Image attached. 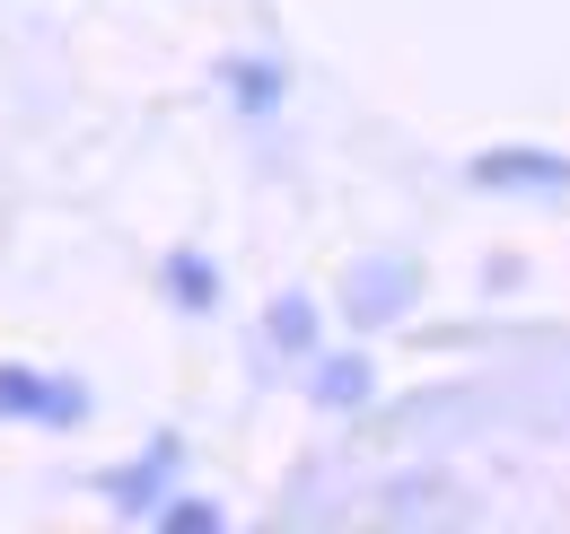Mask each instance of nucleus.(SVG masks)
<instances>
[{"label": "nucleus", "mask_w": 570, "mask_h": 534, "mask_svg": "<svg viewBox=\"0 0 570 534\" xmlns=\"http://www.w3.org/2000/svg\"><path fill=\"white\" fill-rule=\"evenodd\" d=\"M0 412H27V421H79V395H71V386L27 377V368H0Z\"/></svg>", "instance_id": "f257e3e1"}, {"label": "nucleus", "mask_w": 570, "mask_h": 534, "mask_svg": "<svg viewBox=\"0 0 570 534\" xmlns=\"http://www.w3.org/2000/svg\"><path fill=\"white\" fill-rule=\"evenodd\" d=\"M316 395L325 403H360L368 395V368H360V359H325V368H316Z\"/></svg>", "instance_id": "f03ea898"}, {"label": "nucleus", "mask_w": 570, "mask_h": 534, "mask_svg": "<svg viewBox=\"0 0 570 534\" xmlns=\"http://www.w3.org/2000/svg\"><path fill=\"white\" fill-rule=\"evenodd\" d=\"M273 334H282L289 350H307V334H316V316H307L298 298H282V307H273Z\"/></svg>", "instance_id": "7ed1b4c3"}, {"label": "nucleus", "mask_w": 570, "mask_h": 534, "mask_svg": "<svg viewBox=\"0 0 570 534\" xmlns=\"http://www.w3.org/2000/svg\"><path fill=\"white\" fill-rule=\"evenodd\" d=\"M395 298H404V271H377L368 289L352 280V307H395Z\"/></svg>", "instance_id": "20e7f679"}, {"label": "nucleus", "mask_w": 570, "mask_h": 534, "mask_svg": "<svg viewBox=\"0 0 570 534\" xmlns=\"http://www.w3.org/2000/svg\"><path fill=\"white\" fill-rule=\"evenodd\" d=\"M176 298H212V271H203V264H176Z\"/></svg>", "instance_id": "39448f33"}, {"label": "nucleus", "mask_w": 570, "mask_h": 534, "mask_svg": "<svg viewBox=\"0 0 570 534\" xmlns=\"http://www.w3.org/2000/svg\"><path fill=\"white\" fill-rule=\"evenodd\" d=\"M167 526H176V534H203V526H212V508H203V500H185V508H167Z\"/></svg>", "instance_id": "423d86ee"}]
</instances>
